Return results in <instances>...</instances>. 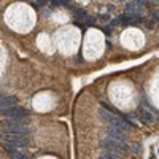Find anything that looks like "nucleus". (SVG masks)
<instances>
[{"instance_id":"nucleus-1","label":"nucleus","mask_w":159,"mask_h":159,"mask_svg":"<svg viewBox=\"0 0 159 159\" xmlns=\"http://www.w3.org/2000/svg\"><path fill=\"white\" fill-rule=\"evenodd\" d=\"M0 139H2L5 147L15 148V150H22V148H25L29 145L27 137H24V135H13V134H7V132H3Z\"/></svg>"},{"instance_id":"nucleus-2","label":"nucleus","mask_w":159,"mask_h":159,"mask_svg":"<svg viewBox=\"0 0 159 159\" xmlns=\"http://www.w3.org/2000/svg\"><path fill=\"white\" fill-rule=\"evenodd\" d=\"M100 147L103 150H107V151H113V153H119V154H123L126 153L127 150V145L126 143H121V142H118V140H113V139H105L100 142Z\"/></svg>"},{"instance_id":"nucleus-3","label":"nucleus","mask_w":159,"mask_h":159,"mask_svg":"<svg viewBox=\"0 0 159 159\" xmlns=\"http://www.w3.org/2000/svg\"><path fill=\"white\" fill-rule=\"evenodd\" d=\"M107 134H108L110 139L118 140V142H121V143H127V142H129V135L124 132L123 127H118V126H111V124H108Z\"/></svg>"},{"instance_id":"nucleus-4","label":"nucleus","mask_w":159,"mask_h":159,"mask_svg":"<svg viewBox=\"0 0 159 159\" xmlns=\"http://www.w3.org/2000/svg\"><path fill=\"white\" fill-rule=\"evenodd\" d=\"M0 116H5V118H25V116H29V111L25 108H19V107H7V108H0Z\"/></svg>"},{"instance_id":"nucleus-5","label":"nucleus","mask_w":159,"mask_h":159,"mask_svg":"<svg viewBox=\"0 0 159 159\" xmlns=\"http://www.w3.org/2000/svg\"><path fill=\"white\" fill-rule=\"evenodd\" d=\"M29 124V118H8L2 121L3 129H15V127H27Z\"/></svg>"},{"instance_id":"nucleus-6","label":"nucleus","mask_w":159,"mask_h":159,"mask_svg":"<svg viewBox=\"0 0 159 159\" xmlns=\"http://www.w3.org/2000/svg\"><path fill=\"white\" fill-rule=\"evenodd\" d=\"M143 10H145V0H132L124 8L126 15H139V16L143 13Z\"/></svg>"},{"instance_id":"nucleus-7","label":"nucleus","mask_w":159,"mask_h":159,"mask_svg":"<svg viewBox=\"0 0 159 159\" xmlns=\"http://www.w3.org/2000/svg\"><path fill=\"white\" fill-rule=\"evenodd\" d=\"M8 151H10V154H11V157L13 159H27V156L25 154H22L19 150H15V148H10V147H5Z\"/></svg>"},{"instance_id":"nucleus-8","label":"nucleus","mask_w":159,"mask_h":159,"mask_svg":"<svg viewBox=\"0 0 159 159\" xmlns=\"http://www.w3.org/2000/svg\"><path fill=\"white\" fill-rule=\"evenodd\" d=\"M100 157L102 159H123V156L119 154V153H113V151H107V150L102 153Z\"/></svg>"},{"instance_id":"nucleus-9","label":"nucleus","mask_w":159,"mask_h":159,"mask_svg":"<svg viewBox=\"0 0 159 159\" xmlns=\"http://www.w3.org/2000/svg\"><path fill=\"white\" fill-rule=\"evenodd\" d=\"M73 16H75V19H84L88 16V13L84 10H75L73 11Z\"/></svg>"},{"instance_id":"nucleus-10","label":"nucleus","mask_w":159,"mask_h":159,"mask_svg":"<svg viewBox=\"0 0 159 159\" xmlns=\"http://www.w3.org/2000/svg\"><path fill=\"white\" fill-rule=\"evenodd\" d=\"M143 118H145V121H147V123H153L154 121V116L150 111H147V110L143 111Z\"/></svg>"},{"instance_id":"nucleus-11","label":"nucleus","mask_w":159,"mask_h":159,"mask_svg":"<svg viewBox=\"0 0 159 159\" xmlns=\"http://www.w3.org/2000/svg\"><path fill=\"white\" fill-rule=\"evenodd\" d=\"M84 22H86L88 25H92V24H94V18H92V16H89V15H88V16L84 18Z\"/></svg>"},{"instance_id":"nucleus-12","label":"nucleus","mask_w":159,"mask_h":159,"mask_svg":"<svg viewBox=\"0 0 159 159\" xmlns=\"http://www.w3.org/2000/svg\"><path fill=\"white\" fill-rule=\"evenodd\" d=\"M46 3H48V0H35L34 7H42V5H46Z\"/></svg>"},{"instance_id":"nucleus-13","label":"nucleus","mask_w":159,"mask_h":159,"mask_svg":"<svg viewBox=\"0 0 159 159\" xmlns=\"http://www.w3.org/2000/svg\"><path fill=\"white\" fill-rule=\"evenodd\" d=\"M148 159H157V157H156L154 154H150V157H148Z\"/></svg>"},{"instance_id":"nucleus-14","label":"nucleus","mask_w":159,"mask_h":159,"mask_svg":"<svg viewBox=\"0 0 159 159\" xmlns=\"http://www.w3.org/2000/svg\"><path fill=\"white\" fill-rule=\"evenodd\" d=\"M157 25H159V18H157Z\"/></svg>"},{"instance_id":"nucleus-15","label":"nucleus","mask_w":159,"mask_h":159,"mask_svg":"<svg viewBox=\"0 0 159 159\" xmlns=\"http://www.w3.org/2000/svg\"><path fill=\"white\" fill-rule=\"evenodd\" d=\"M2 96H3V94H2V92H0V97H2Z\"/></svg>"},{"instance_id":"nucleus-16","label":"nucleus","mask_w":159,"mask_h":159,"mask_svg":"<svg viewBox=\"0 0 159 159\" xmlns=\"http://www.w3.org/2000/svg\"><path fill=\"white\" fill-rule=\"evenodd\" d=\"M157 154H159V150H157Z\"/></svg>"}]
</instances>
